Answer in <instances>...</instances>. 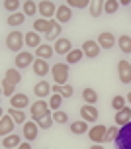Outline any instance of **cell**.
I'll return each instance as SVG.
<instances>
[{"mask_svg":"<svg viewBox=\"0 0 131 149\" xmlns=\"http://www.w3.org/2000/svg\"><path fill=\"white\" fill-rule=\"evenodd\" d=\"M90 149H104V147H102V145H100V143H94V145H92V147H90Z\"/></svg>","mask_w":131,"mask_h":149,"instance_id":"cell-46","label":"cell"},{"mask_svg":"<svg viewBox=\"0 0 131 149\" xmlns=\"http://www.w3.org/2000/svg\"><path fill=\"white\" fill-rule=\"evenodd\" d=\"M90 127H88V122L84 120H76L71 124V134H76V135H82V134H88Z\"/></svg>","mask_w":131,"mask_h":149,"instance_id":"cell-23","label":"cell"},{"mask_svg":"<svg viewBox=\"0 0 131 149\" xmlns=\"http://www.w3.org/2000/svg\"><path fill=\"white\" fill-rule=\"evenodd\" d=\"M53 53H55V49H53L49 43H43V45H39L35 49V59H49V57H53Z\"/></svg>","mask_w":131,"mask_h":149,"instance_id":"cell-22","label":"cell"},{"mask_svg":"<svg viewBox=\"0 0 131 149\" xmlns=\"http://www.w3.org/2000/svg\"><path fill=\"white\" fill-rule=\"evenodd\" d=\"M117 77H119V81L123 82V84H129L131 82V63L129 61L121 59L117 63Z\"/></svg>","mask_w":131,"mask_h":149,"instance_id":"cell-9","label":"cell"},{"mask_svg":"<svg viewBox=\"0 0 131 149\" xmlns=\"http://www.w3.org/2000/svg\"><path fill=\"white\" fill-rule=\"evenodd\" d=\"M53 92L61 94L63 98H71L74 94V88L71 86V84H55V86H53Z\"/></svg>","mask_w":131,"mask_h":149,"instance_id":"cell-27","label":"cell"},{"mask_svg":"<svg viewBox=\"0 0 131 149\" xmlns=\"http://www.w3.org/2000/svg\"><path fill=\"white\" fill-rule=\"evenodd\" d=\"M63 100H65V98L61 96V94H57V92H53V94H51V98H49V108H51L53 112L61 110V104H63Z\"/></svg>","mask_w":131,"mask_h":149,"instance_id":"cell-31","label":"cell"},{"mask_svg":"<svg viewBox=\"0 0 131 149\" xmlns=\"http://www.w3.org/2000/svg\"><path fill=\"white\" fill-rule=\"evenodd\" d=\"M116 149H131V122L119 127V134L116 137Z\"/></svg>","mask_w":131,"mask_h":149,"instance_id":"cell-4","label":"cell"},{"mask_svg":"<svg viewBox=\"0 0 131 149\" xmlns=\"http://www.w3.org/2000/svg\"><path fill=\"white\" fill-rule=\"evenodd\" d=\"M51 74L55 84H69V65L67 63H55L51 67Z\"/></svg>","mask_w":131,"mask_h":149,"instance_id":"cell-2","label":"cell"},{"mask_svg":"<svg viewBox=\"0 0 131 149\" xmlns=\"http://www.w3.org/2000/svg\"><path fill=\"white\" fill-rule=\"evenodd\" d=\"M4 79H8V81L14 82V84H20V81H22V74H20V71H18V69H8L6 74H4Z\"/></svg>","mask_w":131,"mask_h":149,"instance_id":"cell-34","label":"cell"},{"mask_svg":"<svg viewBox=\"0 0 131 149\" xmlns=\"http://www.w3.org/2000/svg\"><path fill=\"white\" fill-rule=\"evenodd\" d=\"M112 108H114V110H121V108H125V98L123 96H119V94H117V96H114L112 98Z\"/></svg>","mask_w":131,"mask_h":149,"instance_id":"cell-41","label":"cell"},{"mask_svg":"<svg viewBox=\"0 0 131 149\" xmlns=\"http://www.w3.org/2000/svg\"><path fill=\"white\" fill-rule=\"evenodd\" d=\"M102 10H104V2L102 0L90 4V16H92V18H100V16H102Z\"/></svg>","mask_w":131,"mask_h":149,"instance_id":"cell-37","label":"cell"},{"mask_svg":"<svg viewBox=\"0 0 131 149\" xmlns=\"http://www.w3.org/2000/svg\"><path fill=\"white\" fill-rule=\"evenodd\" d=\"M53 120L57 122V124H67V120H69V116H67L63 110H57L55 114H53Z\"/></svg>","mask_w":131,"mask_h":149,"instance_id":"cell-43","label":"cell"},{"mask_svg":"<svg viewBox=\"0 0 131 149\" xmlns=\"http://www.w3.org/2000/svg\"><path fill=\"white\" fill-rule=\"evenodd\" d=\"M71 51H73V43H71V39L59 37L57 41H55V53H57V55H69Z\"/></svg>","mask_w":131,"mask_h":149,"instance_id":"cell-15","label":"cell"},{"mask_svg":"<svg viewBox=\"0 0 131 149\" xmlns=\"http://www.w3.org/2000/svg\"><path fill=\"white\" fill-rule=\"evenodd\" d=\"M61 31H63V26H61V24L57 22L55 26H53V30L49 31L47 36H45V39H47V41H53V39L57 41V39H59V36H61Z\"/></svg>","mask_w":131,"mask_h":149,"instance_id":"cell-36","label":"cell"},{"mask_svg":"<svg viewBox=\"0 0 131 149\" xmlns=\"http://www.w3.org/2000/svg\"><path fill=\"white\" fill-rule=\"evenodd\" d=\"M84 57V53H82V49H73V51L69 53V55H65L67 59V65H74V63H78L80 59Z\"/></svg>","mask_w":131,"mask_h":149,"instance_id":"cell-30","label":"cell"},{"mask_svg":"<svg viewBox=\"0 0 131 149\" xmlns=\"http://www.w3.org/2000/svg\"><path fill=\"white\" fill-rule=\"evenodd\" d=\"M24 22H26V14H24V12H16V14H10V16H8V26L18 28V26H22Z\"/></svg>","mask_w":131,"mask_h":149,"instance_id":"cell-28","label":"cell"},{"mask_svg":"<svg viewBox=\"0 0 131 149\" xmlns=\"http://www.w3.org/2000/svg\"><path fill=\"white\" fill-rule=\"evenodd\" d=\"M8 114H10V116H12V120H14L16 124H26V122H28V120H26V112L24 110H16V108H8Z\"/></svg>","mask_w":131,"mask_h":149,"instance_id":"cell-29","label":"cell"},{"mask_svg":"<svg viewBox=\"0 0 131 149\" xmlns=\"http://www.w3.org/2000/svg\"><path fill=\"white\" fill-rule=\"evenodd\" d=\"M55 20H45V18H39V20H35V22L31 24V28H33V31H37L39 36L43 33V36H47L49 31L53 30V26H55Z\"/></svg>","mask_w":131,"mask_h":149,"instance_id":"cell-8","label":"cell"},{"mask_svg":"<svg viewBox=\"0 0 131 149\" xmlns=\"http://www.w3.org/2000/svg\"><path fill=\"white\" fill-rule=\"evenodd\" d=\"M98 108L92 104H84V106H80V118L84 120V122H88V124H92V122H96L98 120Z\"/></svg>","mask_w":131,"mask_h":149,"instance_id":"cell-10","label":"cell"},{"mask_svg":"<svg viewBox=\"0 0 131 149\" xmlns=\"http://www.w3.org/2000/svg\"><path fill=\"white\" fill-rule=\"evenodd\" d=\"M28 104H29V98L26 94H14L10 98V108H16V110H26Z\"/></svg>","mask_w":131,"mask_h":149,"instance_id":"cell-19","label":"cell"},{"mask_svg":"<svg viewBox=\"0 0 131 149\" xmlns=\"http://www.w3.org/2000/svg\"><path fill=\"white\" fill-rule=\"evenodd\" d=\"M129 122H131V108L129 106H125V108L116 112V126L123 127V126H127Z\"/></svg>","mask_w":131,"mask_h":149,"instance_id":"cell-14","label":"cell"},{"mask_svg":"<svg viewBox=\"0 0 131 149\" xmlns=\"http://www.w3.org/2000/svg\"><path fill=\"white\" fill-rule=\"evenodd\" d=\"M127 102H129V104H131V92H129V94H127Z\"/></svg>","mask_w":131,"mask_h":149,"instance_id":"cell-47","label":"cell"},{"mask_svg":"<svg viewBox=\"0 0 131 149\" xmlns=\"http://www.w3.org/2000/svg\"><path fill=\"white\" fill-rule=\"evenodd\" d=\"M37 134H39V126H37V122H26L24 124V137L28 139V141H33L37 137Z\"/></svg>","mask_w":131,"mask_h":149,"instance_id":"cell-16","label":"cell"},{"mask_svg":"<svg viewBox=\"0 0 131 149\" xmlns=\"http://www.w3.org/2000/svg\"><path fill=\"white\" fill-rule=\"evenodd\" d=\"M80 49H82V53H84L86 57H90V59H94V57L100 55V45H98V41H94V39H86Z\"/></svg>","mask_w":131,"mask_h":149,"instance_id":"cell-11","label":"cell"},{"mask_svg":"<svg viewBox=\"0 0 131 149\" xmlns=\"http://www.w3.org/2000/svg\"><path fill=\"white\" fill-rule=\"evenodd\" d=\"M119 6H121V4H119L117 0H104V12H106V14H116Z\"/></svg>","mask_w":131,"mask_h":149,"instance_id":"cell-35","label":"cell"},{"mask_svg":"<svg viewBox=\"0 0 131 149\" xmlns=\"http://www.w3.org/2000/svg\"><path fill=\"white\" fill-rule=\"evenodd\" d=\"M16 149H31V145H29V141H26V143H20Z\"/></svg>","mask_w":131,"mask_h":149,"instance_id":"cell-44","label":"cell"},{"mask_svg":"<svg viewBox=\"0 0 131 149\" xmlns=\"http://www.w3.org/2000/svg\"><path fill=\"white\" fill-rule=\"evenodd\" d=\"M106 134H108V127L104 124H96V126L90 127L88 137H90V141H94V143H102V141H106Z\"/></svg>","mask_w":131,"mask_h":149,"instance_id":"cell-7","label":"cell"},{"mask_svg":"<svg viewBox=\"0 0 131 149\" xmlns=\"http://www.w3.org/2000/svg\"><path fill=\"white\" fill-rule=\"evenodd\" d=\"M117 37L112 33V31H102L100 36H98V45H100V49H112L114 45H116Z\"/></svg>","mask_w":131,"mask_h":149,"instance_id":"cell-12","label":"cell"},{"mask_svg":"<svg viewBox=\"0 0 131 149\" xmlns=\"http://www.w3.org/2000/svg\"><path fill=\"white\" fill-rule=\"evenodd\" d=\"M22 8H24V14H26V16H33L37 12V4H35V2H31V0H26Z\"/></svg>","mask_w":131,"mask_h":149,"instance_id":"cell-38","label":"cell"},{"mask_svg":"<svg viewBox=\"0 0 131 149\" xmlns=\"http://www.w3.org/2000/svg\"><path fill=\"white\" fill-rule=\"evenodd\" d=\"M33 61H35V53H29V51H20L16 55V69L20 71V69H26V67H31L33 65Z\"/></svg>","mask_w":131,"mask_h":149,"instance_id":"cell-5","label":"cell"},{"mask_svg":"<svg viewBox=\"0 0 131 149\" xmlns=\"http://www.w3.org/2000/svg\"><path fill=\"white\" fill-rule=\"evenodd\" d=\"M119 4H121V6H129V4H131V0H121Z\"/></svg>","mask_w":131,"mask_h":149,"instance_id":"cell-45","label":"cell"},{"mask_svg":"<svg viewBox=\"0 0 131 149\" xmlns=\"http://www.w3.org/2000/svg\"><path fill=\"white\" fill-rule=\"evenodd\" d=\"M55 18H57V22L63 26V24H67V22H71V20H73V12H71V8L67 6V4H61V6L57 8Z\"/></svg>","mask_w":131,"mask_h":149,"instance_id":"cell-17","label":"cell"},{"mask_svg":"<svg viewBox=\"0 0 131 149\" xmlns=\"http://www.w3.org/2000/svg\"><path fill=\"white\" fill-rule=\"evenodd\" d=\"M26 45H28V47H33V49H37V47H39V45H43L41 43V37H39V33H37V31H28V33H26Z\"/></svg>","mask_w":131,"mask_h":149,"instance_id":"cell-25","label":"cell"},{"mask_svg":"<svg viewBox=\"0 0 131 149\" xmlns=\"http://www.w3.org/2000/svg\"><path fill=\"white\" fill-rule=\"evenodd\" d=\"M22 6H24V4L20 2V0H4V2H2V8L8 10V12H12V14H16L18 8H22Z\"/></svg>","mask_w":131,"mask_h":149,"instance_id":"cell-32","label":"cell"},{"mask_svg":"<svg viewBox=\"0 0 131 149\" xmlns=\"http://www.w3.org/2000/svg\"><path fill=\"white\" fill-rule=\"evenodd\" d=\"M20 143H22V137L18 134H10L6 137H2V147L4 149H16Z\"/></svg>","mask_w":131,"mask_h":149,"instance_id":"cell-21","label":"cell"},{"mask_svg":"<svg viewBox=\"0 0 131 149\" xmlns=\"http://www.w3.org/2000/svg\"><path fill=\"white\" fill-rule=\"evenodd\" d=\"M82 100L86 104L96 106V102H98V92L94 88H90V86H84V90H82Z\"/></svg>","mask_w":131,"mask_h":149,"instance_id":"cell-24","label":"cell"},{"mask_svg":"<svg viewBox=\"0 0 131 149\" xmlns=\"http://www.w3.org/2000/svg\"><path fill=\"white\" fill-rule=\"evenodd\" d=\"M117 47L121 49L123 55H131V37L129 36H119L117 37Z\"/></svg>","mask_w":131,"mask_h":149,"instance_id":"cell-26","label":"cell"},{"mask_svg":"<svg viewBox=\"0 0 131 149\" xmlns=\"http://www.w3.org/2000/svg\"><path fill=\"white\" fill-rule=\"evenodd\" d=\"M117 134H119V126H112V127H108V134H106V141H116Z\"/></svg>","mask_w":131,"mask_h":149,"instance_id":"cell-42","label":"cell"},{"mask_svg":"<svg viewBox=\"0 0 131 149\" xmlns=\"http://www.w3.org/2000/svg\"><path fill=\"white\" fill-rule=\"evenodd\" d=\"M51 90H53V86L49 84V82H45V81L37 82L35 86H33V92H35V96L39 98V100H43V98H47L49 94H51Z\"/></svg>","mask_w":131,"mask_h":149,"instance_id":"cell-18","label":"cell"},{"mask_svg":"<svg viewBox=\"0 0 131 149\" xmlns=\"http://www.w3.org/2000/svg\"><path fill=\"white\" fill-rule=\"evenodd\" d=\"M31 69H33V73H35L37 77H45V74L51 71L49 63H47L45 59H35V61H33V65H31Z\"/></svg>","mask_w":131,"mask_h":149,"instance_id":"cell-20","label":"cell"},{"mask_svg":"<svg viewBox=\"0 0 131 149\" xmlns=\"http://www.w3.org/2000/svg\"><path fill=\"white\" fill-rule=\"evenodd\" d=\"M57 8L55 6V2H49V0H41L39 4H37V10H39V16L45 18V20H51L53 16L57 14Z\"/></svg>","mask_w":131,"mask_h":149,"instance_id":"cell-6","label":"cell"},{"mask_svg":"<svg viewBox=\"0 0 131 149\" xmlns=\"http://www.w3.org/2000/svg\"><path fill=\"white\" fill-rule=\"evenodd\" d=\"M90 0H69L67 2V6L69 8H90Z\"/></svg>","mask_w":131,"mask_h":149,"instance_id":"cell-39","label":"cell"},{"mask_svg":"<svg viewBox=\"0 0 131 149\" xmlns=\"http://www.w3.org/2000/svg\"><path fill=\"white\" fill-rule=\"evenodd\" d=\"M14 90H16V84H14V82H10L8 79H2V94H4V96H10V98H12L16 94Z\"/></svg>","mask_w":131,"mask_h":149,"instance_id":"cell-33","label":"cell"},{"mask_svg":"<svg viewBox=\"0 0 131 149\" xmlns=\"http://www.w3.org/2000/svg\"><path fill=\"white\" fill-rule=\"evenodd\" d=\"M29 112H31V118L35 120H41L45 118V116H51L49 112H51V108H49V102H45V100H39L37 98V102H33V104L29 106Z\"/></svg>","mask_w":131,"mask_h":149,"instance_id":"cell-3","label":"cell"},{"mask_svg":"<svg viewBox=\"0 0 131 149\" xmlns=\"http://www.w3.org/2000/svg\"><path fill=\"white\" fill-rule=\"evenodd\" d=\"M33 122H35V120H33ZM53 122H55V120H53L51 116H45V118L37 120V126H39V130H49V127L53 126Z\"/></svg>","mask_w":131,"mask_h":149,"instance_id":"cell-40","label":"cell"},{"mask_svg":"<svg viewBox=\"0 0 131 149\" xmlns=\"http://www.w3.org/2000/svg\"><path fill=\"white\" fill-rule=\"evenodd\" d=\"M14 120H12V116L10 114H4L2 118H0V134H2V137H6V135L12 134V130H14Z\"/></svg>","mask_w":131,"mask_h":149,"instance_id":"cell-13","label":"cell"},{"mask_svg":"<svg viewBox=\"0 0 131 149\" xmlns=\"http://www.w3.org/2000/svg\"><path fill=\"white\" fill-rule=\"evenodd\" d=\"M24 43H26V33H22V31H10L6 36V47L10 49V51H14V53H20L22 51V47Z\"/></svg>","mask_w":131,"mask_h":149,"instance_id":"cell-1","label":"cell"}]
</instances>
